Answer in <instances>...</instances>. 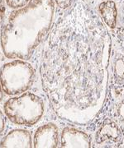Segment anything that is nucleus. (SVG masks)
<instances>
[{"mask_svg":"<svg viewBox=\"0 0 124 148\" xmlns=\"http://www.w3.org/2000/svg\"><path fill=\"white\" fill-rule=\"evenodd\" d=\"M54 0H31L7 16L0 32L3 53L9 59L28 60L51 30Z\"/></svg>","mask_w":124,"mask_h":148,"instance_id":"2","label":"nucleus"},{"mask_svg":"<svg viewBox=\"0 0 124 148\" xmlns=\"http://www.w3.org/2000/svg\"><path fill=\"white\" fill-rule=\"evenodd\" d=\"M46 38L40 73L55 113L70 121H89L106 94L108 33L95 14L78 4Z\"/></svg>","mask_w":124,"mask_h":148,"instance_id":"1","label":"nucleus"},{"mask_svg":"<svg viewBox=\"0 0 124 148\" xmlns=\"http://www.w3.org/2000/svg\"><path fill=\"white\" fill-rule=\"evenodd\" d=\"M33 142L29 131L25 129H13L0 142V147H33Z\"/></svg>","mask_w":124,"mask_h":148,"instance_id":"6","label":"nucleus"},{"mask_svg":"<svg viewBox=\"0 0 124 148\" xmlns=\"http://www.w3.org/2000/svg\"><path fill=\"white\" fill-rule=\"evenodd\" d=\"M60 145L62 147H89L90 142L85 132L72 127H65L61 132Z\"/></svg>","mask_w":124,"mask_h":148,"instance_id":"7","label":"nucleus"},{"mask_svg":"<svg viewBox=\"0 0 124 148\" xmlns=\"http://www.w3.org/2000/svg\"><path fill=\"white\" fill-rule=\"evenodd\" d=\"M3 91L2 86H1V84H0V102L3 101Z\"/></svg>","mask_w":124,"mask_h":148,"instance_id":"13","label":"nucleus"},{"mask_svg":"<svg viewBox=\"0 0 124 148\" xmlns=\"http://www.w3.org/2000/svg\"><path fill=\"white\" fill-rule=\"evenodd\" d=\"M55 3L61 9L68 8L72 3V0H54Z\"/></svg>","mask_w":124,"mask_h":148,"instance_id":"11","label":"nucleus"},{"mask_svg":"<svg viewBox=\"0 0 124 148\" xmlns=\"http://www.w3.org/2000/svg\"><path fill=\"white\" fill-rule=\"evenodd\" d=\"M59 129L53 123L40 126L33 138L34 147H57L59 144Z\"/></svg>","mask_w":124,"mask_h":148,"instance_id":"5","label":"nucleus"},{"mask_svg":"<svg viewBox=\"0 0 124 148\" xmlns=\"http://www.w3.org/2000/svg\"><path fill=\"white\" fill-rule=\"evenodd\" d=\"M4 1L7 7L14 10L26 6L31 0H4Z\"/></svg>","mask_w":124,"mask_h":148,"instance_id":"9","label":"nucleus"},{"mask_svg":"<svg viewBox=\"0 0 124 148\" xmlns=\"http://www.w3.org/2000/svg\"><path fill=\"white\" fill-rule=\"evenodd\" d=\"M6 12V3L4 0H0V32L2 26L4 22V17H5Z\"/></svg>","mask_w":124,"mask_h":148,"instance_id":"10","label":"nucleus"},{"mask_svg":"<svg viewBox=\"0 0 124 148\" xmlns=\"http://www.w3.org/2000/svg\"><path fill=\"white\" fill-rule=\"evenodd\" d=\"M3 112L14 124L32 127L42 119L45 105L39 95L26 91L7 100L3 105Z\"/></svg>","mask_w":124,"mask_h":148,"instance_id":"3","label":"nucleus"},{"mask_svg":"<svg viewBox=\"0 0 124 148\" xmlns=\"http://www.w3.org/2000/svg\"><path fill=\"white\" fill-rule=\"evenodd\" d=\"M6 125V119L4 114L2 112V110H0V134L3 133V132L4 131Z\"/></svg>","mask_w":124,"mask_h":148,"instance_id":"12","label":"nucleus"},{"mask_svg":"<svg viewBox=\"0 0 124 148\" xmlns=\"http://www.w3.org/2000/svg\"><path fill=\"white\" fill-rule=\"evenodd\" d=\"M99 12L103 21L110 28L116 27L117 21V8L113 1L107 0L99 4Z\"/></svg>","mask_w":124,"mask_h":148,"instance_id":"8","label":"nucleus"},{"mask_svg":"<svg viewBox=\"0 0 124 148\" xmlns=\"http://www.w3.org/2000/svg\"><path fill=\"white\" fill-rule=\"evenodd\" d=\"M36 79V69L27 60L13 59L0 69V84L3 93L17 95L29 90Z\"/></svg>","mask_w":124,"mask_h":148,"instance_id":"4","label":"nucleus"}]
</instances>
